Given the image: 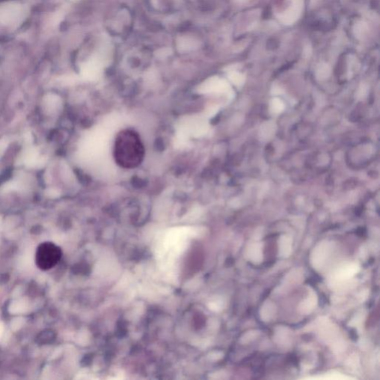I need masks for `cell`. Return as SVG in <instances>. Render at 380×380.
Segmentation results:
<instances>
[{
	"mask_svg": "<svg viewBox=\"0 0 380 380\" xmlns=\"http://www.w3.org/2000/svg\"><path fill=\"white\" fill-rule=\"evenodd\" d=\"M113 153L119 166L124 168H133L142 163L145 148L137 132L132 130H124L116 137Z\"/></svg>",
	"mask_w": 380,
	"mask_h": 380,
	"instance_id": "6da1fadb",
	"label": "cell"
},
{
	"mask_svg": "<svg viewBox=\"0 0 380 380\" xmlns=\"http://www.w3.org/2000/svg\"><path fill=\"white\" fill-rule=\"evenodd\" d=\"M61 256L62 251L59 246L52 242H44L36 249L35 262L40 269L48 270L58 264Z\"/></svg>",
	"mask_w": 380,
	"mask_h": 380,
	"instance_id": "7a4b0ae2",
	"label": "cell"
},
{
	"mask_svg": "<svg viewBox=\"0 0 380 380\" xmlns=\"http://www.w3.org/2000/svg\"><path fill=\"white\" fill-rule=\"evenodd\" d=\"M6 10H3L2 12H6L4 13H0L1 14V20H6V24H12L15 21H18V19H20L21 15H22L24 10L20 4H12V6H6Z\"/></svg>",
	"mask_w": 380,
	"mask_h": 380,
	"instance_id": "3957f363",
	"label": "cell"
}]
</instances>
